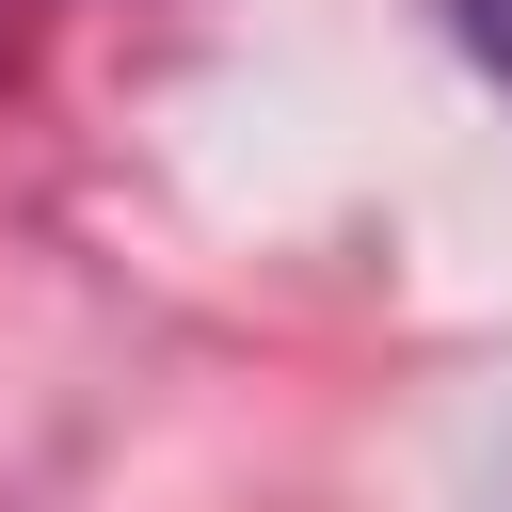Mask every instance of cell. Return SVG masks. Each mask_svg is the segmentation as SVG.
Listing matches in <instances>:
<instances>
[{
	"label": "cell",
	"mask_w": 512,
	"mask_h": 512,
	"mask_svg": "<svg viewBox=\"0 0 512 512\" xmlns=\"http://www.w3.org/2000/svg\"><path fill=\"white\" fill-rule=\"evenodd\" d=\"M448 32H464V64L512 96V0H448Z\"/></svg>",
	"instance_id": "1"
}]
</instances>
